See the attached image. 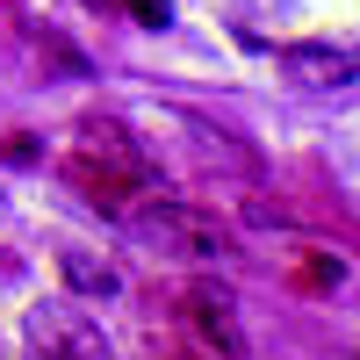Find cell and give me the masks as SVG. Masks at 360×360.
I'll return each instance as SVG.
<instances>
[{
  "label": "cell",
  "instance_id": "cell-4",
  "mask_svg": "<svg viewBox=\"0 0 360 360\" xmlns=\"http://www.w3.org/2000/svg\"><path fill=\"white\" fill-rule=\"evenodd\" d=\"M58 274H65V288H72V295H94V303H108V295L123 288V274H115L108 259L79 252V245H58Z\"/></svg>",
  "mask_w": 360,
  "mask_h": 360
},
{
  "label": "cell",
  "instance_id": "cell-5",
  "mask_svg": "<svg viewBox=\"0 0 360 360\" xmlns=\"http://www.w3.org/2000/svg\"><path fill=\"white\" fill-rule=\"evenodd\" d=\"M288 72L303 86H353V51H332V44H295L288 51Z\"/></svg>",
  "mask_w": 360,
  "mask_h": 360
},
{
  "label": "cell",
  "instance_id": "cell-7",
  "mask_svg": "<svg viewBox=\"0 0 360 360\" xmlns=\"http://www.w3.org/2000/svg\"><path fill=\"white\" fill-rule=\"evenodd\" d=\"M86 144H94L101 159H115V166H130V173H152V159H144L137 144H130V130H123V123H101V115H94V123H86Z\"/></svg>",
  "mask_w": 360,
  "mask_h": 360
},
{
  "label": "cell",
  "instance_id": "cell-1",
  "mask_svg": "<svg viewBox=\"0 0 360 360\" xmlns=\"http://www.w3.org/2000/svg\"><path fill=\"white\" fill-rule=\"evenodd\" d=\"M123 217H130V231L152 252H173V259H224V252H238V231L217 209H195V202H152V209H123Z\"/></svg>",
  "mask_w": 360,
  "mask_h": 360
},
{
  "label": "cell",
  "instance_id": "cell-2",
  "mask_svg": "<svg viewBox=\"0 0 360 360\" xmlns=\"http://www.w3.org/2000/svg\"><path fill=\"white\" fill-rule=\"evenodd\" d=\"M65 180L101 209V217H123L130 209V195L144 188V173H130V166H115V159H101V152H72L65 159Z\"/></svg>",
  "mask_w": 360,
  "mask_h": 360
},
{
  "label": "cell",
  "instance_id": "cell-3",
  "mask_svg": "<svg viewBox=\"0 0 360 360\" xmlns=\"http://www.w3.org/2000/svg\"><path fill=\"white\" fill-rule=\"evenodd\" d=\"M231 310H238V295L231 288H188V317H195V332H202V346H217V353H245V332L231 324Z\"/></svg>",
  "mask_w": 360,
  "mask_h": 360
},
{
  "label": "cell",
  "instance_id": "cell-9",
  "mask_svg": "<svg viewBox=\"0 0 360 360\" xmlns=\"http://www.w3.org/2000/svg\"><path fill=\"white\" fill-rule=\"evenodd\" d=\"M115 8H130L144 29H166V22H173V8H166V0H115Z\"/></svg>",
  "mask_w": 360,
  "mask_h": 360
},
{
  "label": "cell",
  "instance_id": "cell-8",
  "mask_svg": "<svg viewBox=\"0 0 360 360\" xmlns=\"http://www.w3.org/2000/svg\"><path fill=\"white\" fill-rule=\"evenodd\" d=\"M295 281H303V288H339V281H346V259H332V252H303V259H295Z\"/></svg>",
  "mask_w": 360,
  "mask_h": 360
},
{
  "label": "cell",
  "instance_id": "cell-6",
  "mask_svg": "<svg viewBox=\"0 0 360 360\" xmlns=\"http://www.w3.org/2000/svg\"><path fill=\"white\" fill-rule=\"evenodd\" d=\"M29 339H37L44 353H108L101 332H86V324H58V317H37V324H29Z\"/></svg>",
  "mask_w": 360,
  "mask_h": 360
}]
</instances>
